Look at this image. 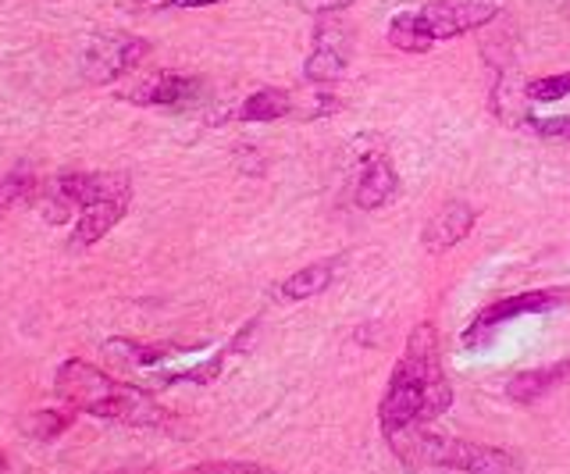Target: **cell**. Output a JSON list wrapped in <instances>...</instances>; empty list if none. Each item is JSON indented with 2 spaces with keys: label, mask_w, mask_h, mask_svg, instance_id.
Wrapping results in <instances>:
<instances>
[{
  "label": "cell",
  "mask_w": 570,
  "mask_h": 474,
  "mask_svg": "<svg viewBox=\"0 0 570 474\" xmlns=\"http://www.w3.org/2000/svg\"><path fill=\"white\" fill-rule=\"evenodd\" d=\"M453 407V385L442 364L439 328L432 322H421L406 336V346L392 367L389 385L379 403V425L382 435L392 438L410 428H428L435 417Z\"/></svg>",
  "instance_id": "cell-1"
},
{
  "label": "cell",
  "mask_w": 570,
  "mask_h": 474,
  "mask_svg": "<svg viewBox=\"0 0 570 474\" xmlns=\"http://www.w3.org/2000/svg\"><path fill=\"white\" fill-rule=\"evenodd\" d=\"M53 389H58V396L71 411L94 414L104 421H118V425H136V428H165L168 425V411L160 407L147 389L104 375L100 367H94L89 361H79V357H71L58 367Z\"/></svg>",
  "instance_id": "cell-2"
},
{
  "label": "cell",
  "mask_w": 570,
  "mask_h": 474,
  "mask_svg": "<svg viewBox=\"0 0 570 474\" xmlns=\"http://www.w3.org/2000/svg\"><path fill=\"white\" fill-rule=\"evenodd\" d=\"M385 443L406 467L460 471V474H521V461H517L510 450L474 443V438L410 428V432L385 438Z\"/></svg>",
  "instance_id": "cell-3"
},
{
  "label": "cell",
  "mask_w": 570,
  "mask_h": 474,
  "mask_svg": "<svg viewBox=\"0 0 570 474\" xmlns=\"http://www.w3.org/2000/svg\"><path fill=\"white\" fill-rule=\"evenodd\" d=\"M499 8L489 0H432V4L400 11L389 22V43L403 55H428L442 40H456L463 32L495 22Z\"/></svg>",
  "instance_id": "cell-4"
},
{
  "label": "cell",
  "mask_w": 570,
  "mask_h": 474,
  "mask_svg": "<svg viewBox=\"0 0 570 474\" xmlns=\"http://www.w3.org/2000/svg\"><path fill=\"white\" fill-rule=\"evenodd\" d=\"M104 200H132L129 175L115 171H68L61 179H53L47 189V218L65 221L71 210H82L104 204Z\"/></svg>",
  "instance_id": "cell-5"
},
{
  "label": "cell",
  "mask_w": 570,
  "mask_h": 474,
  "mask_svg": "<svg viewBox=\"0 0 570 474\" xmlns=\"http://www.w3.org/2000/svg\"><path fill=\"white\" fill-rule=\"evenodd\" d=\"M570 300V289H528V293H513V296H499V300L481 307L471 325L463 328L460 343L468 349H481L489 346L492 336L503 325L524 318V314H546V310H557Z\"/></svg>",
  "instance_id": "cell-6"
},
{
  "label": "cell",
  "mask_w": 570,
  "mask_h": 474,
  "mask_svg": "<svg viewBox=\"0 0 570 474\" xmlns=\"http://www.w3.org/2000/svg\"><path fill=\"white\" fill-rule=\"evenodd\" d=\"M150 55V43L139 37H100L86 50V76L94 82H111L125 72L139 68V61Z\"/></svg>",
  "instance_id": "cell-7"
},
{
  "label": "cell",
  "mask_w": 570,
  "mask_h": 474,
  "mask_svg": "<svg viewBox=\"0 0 570 474\" xmlns=\"http://www.w3.org/2000/svg\"><path fill=\"white\" fill-rule=\"evenodd\" d=\"M478 221V207L468 200H445L432 218L421 228V247L428 254H445L460 247L463 239L471 236V228Z\"/></svg>",
  "instance_id": "cell-8"
},
{
  "label": "cell",
  "mask_w": 570,
  "mask_h": 474,
  "mask_svg": "<svg viewBox=\"0 0 570 474\" xmlns=\"http://www.w3.org/2000/svg\"><path fill=\"white\" fill-rule=\"evenodd\" d=\"M204 93V82L196 76H178V72H157L147 76L142 82H136L125 100L129 103H142V108H186V103H196Z\"/></svg>",
  "instance_id": "cell-9"
},
{
  "label": "cell",
  "mask_w": 570,
  "mask_h": 474,
  "mask_svg": "<svg viewBox=\"0 0 570 474\" xmlns=\"http://www.w3.org/2000/svg\"><path fill=\"white\" fill-rule=\"evenodd\" d=\"M400 192V175L385 157V150L367 154L361 175L353 179V204L361 210H379Z\"/></svg>",
  "instance_id": "cell-10"
},
{
  "label": "cell",
  "mask_w": 570,
  "mask_h": 474,
  "mask_svg": "<svg viewBox=\"0 0 570 474\" xmlns=\"http://www.w3.org/2000/svg\"><path fill=\"white\" fill-rule=\"evenodd\" d=\"M567 378H570V357L557 361V364H546V367H531V372H521L507 382V399L517 403V407H531V403L549 396Z\"/></svg>",
  "instance_id": "cell-11"
},
{
  "label": "cell",
  "mask_w": 570,
  "mask_h": 474,
  "mask_svg": "<svg viewBox=\"0 0 570 474\" xmlns=\"http://www.w3.org/2000/svg\"><path fill=\"white\" fill-rule=\"evenodd\" d=\"M129 204L132 200H104V204L86 207L82 215L76 218V228H71V247L82 250V247H94V243H100L125 218Z\"/></svg>",
  "instance_id": "cell-12"
},
{
  "label": "cell",
  "mask_w": 570,
  "mask_h": 474,
  "mask_svg": "<svg viewBox=\"0 0 570 474\" xmlns=\"http://www.w3.org/2000/svg\"><path fill=\"white\" fill-rule=\"evenodd\" d=\"M332 278H335V260H314V265L307 268H299L293 271L289 278L282 283V300H311V296H321L328 286H332Z\"/></svg>",
  "instance_id": "cell-13"
},
{
  "label": "cell",
  "mask_w": 570,
  "mask_h": 474,
  "mask_svg": "<svg viewBox=\"0 0 570 474\" xmlns=\"http://www.w3.org/2000/svg\"><path fill=\"white\" fill-rule=\"evenodd\" d=\"M343 68H346L343 40H332L328 32H321L314 55L307 58V65H303V76H307L311 82H332V79L343 76Z\"/></svg>",
  "instance_id": "cell-14"
},
{
  "label": "cell",
  "mask_w": 570,
  "mask_h": 474,
  "mask_svg": "<svg viewBox=\"0 0 570 474\" xmlns=\"http://www.w3.org/2000/svg\"><path fill=\"white\" fill-rule=\"evenodd\" d=\"M293 115V97L285 90H257L243 100L239 118L243 121H278V118H289Z\"/></svg>",
  "instance_id": "cell-15"
},
{
  "label": "cell",
  "mask_w": 570,
  "mask_h": 474,
  "mask_svg": "<svg viewBox=\"0 0 570 474\" xmlns=\"http://www.w3.org/2000/svg\"><path fill=\"white\" fill-rule=\"evenodd\" d=\"M36 189V175L22 165V168H11L8 175H0V215L11 210L14 204H22L32 197Z\"/></svg>",
  "instance_id": "cell-16"
},
{
  "label": "cell",
  "mask_w": 570,
  "mask_h": 474,
  "mask_svg": "<svg viewBox=\"0 0 570 474\" xmlns=\"http://www.w3.org/2000/svg\"><path fill=\"white\" fill-rule=\"evenodd\" d=\"M71 421H76V411H36L29 421H26V432L32 438H40V443H50V438H58L61 432L71 428Z\"/></svg>",
  "instance_id": "cell-17"
},
{
  "label": "cell",
  "mask_w": 570,
  "mask_h": 474,
  "mask_svg": "<svg viewBox=\"0 0 570 474\" xmlns=\"http://www.w3.org/2000/svg\"><path fill=\"white\" fill-rule=\"evenodd\" d=\"M524 97L534 100V103H557V100L570 97V72L531 79V82L524 86Z\"/></svg>",
  "instance_id": "cell-18"
},
{
  "label": "cell",
  "mask_w": 570,
  "mask_h": 474,
  "mask_svg": "<svg viewBox=\"0 0 570 474\" xmlns=\"http://www.w3.org/2000/svg\"><path fill=\"white\" fill-rule=\"evenodd\" d=\"M183 474H278V471L257 461H214V464H196Z\"/></svg>",
  "instance_id": "cell-19"
},
{
  "label": "cell",
  "mask_w": 570,
  "mask_h": 474,
  "mask_svg": "<svg viewBox=\"0 0 570 474\" xmlns=\"http://www.w3.org/2000/svg\"><path fill=\"white\" fill-rule=\"evenodd\" d=\"M528 129L546 136V139H567V144H570V115H560V118H531Z\"/></svg>",
  "instance_id": "cell-20"
},
{
  "label": "cell",
  "mask_w": 570,
  "mask_h": 474,
  "mask_svg": "<svg viewBox=\"0 0 570 474\" xmlns=\"http://www.w3.org/2000/svg\"><path fill=\"white\" fill-rule=\"evenodd\" d=\"M210 4H222V0H168V8H175V11H186V8H210Z\"/></svg>",
  "instance_id": "cell-21"
}]
</instances>
